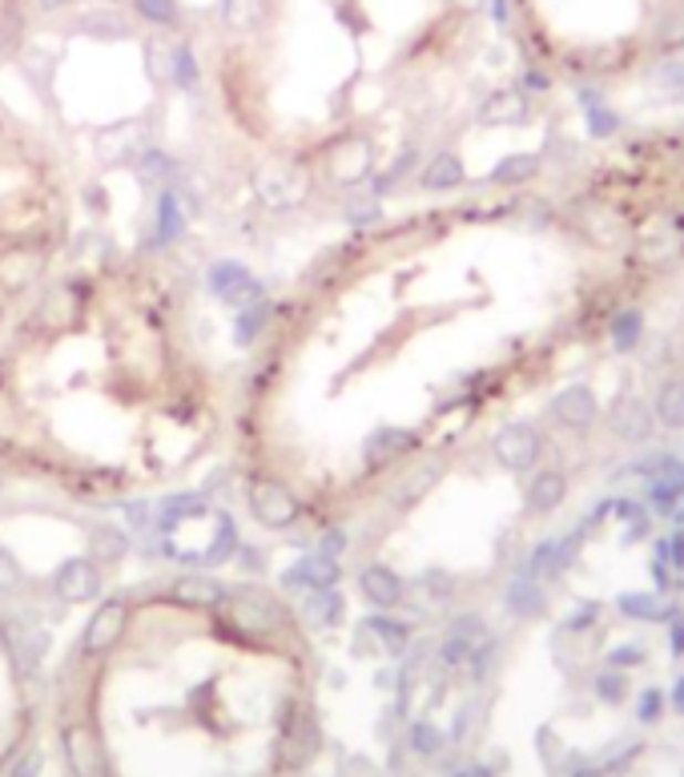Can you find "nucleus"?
Here are the masks:
<instances>
[{
	"mask_svg": "<svg viewBox=\"0 0 684 777\" xmlns=\"http://www.w3.org/2000/svg\"><path fill=\"white\" fill-rule=\"evenodd\" d=\"M491 459L511 476H531L543 459V432L528 419L508 423L504 432L491 435Z\"/></svg>",
	"mask_w": 684,
	"mask_h": 777,
	"instance_id": "obj_1",
	"label": "nucleus"
},
{
	"mask_svg": "<svg viewBox=\"0 0 684 777\" xmlns=\"http://www.w3.org/2000/svg\"><path fill=\"white\" fill-rule=\"evenodd\" d=\"M246 504H250V516H255L262 528H270V532H287L290 524L302 516V504H299V496H294V488L274 476H258L255 484H250Z\"/></svg>",
	"mask_w": 684,
	"mask_h": 777,
	"instance_id": "obj_2",
	"label": "nucleus"
},
{
	"mask_svg": "<svg viewBox=\"0 0 684 777\" xmlns=\"http://www.w3.org/2000/svg\"><path fill=\"white\" fill-rule=\"evenodd\" d=\"M206 282H210L214 299L234 307V311H242V307L262 299V282L250 274L246 262H234V258H218L210 267V274H206Z\"/></svg>",
	"mask_w": 684,
	"mask_h": 777,
	"instance_id": "obj_3",
	"label": "nucleus"
},
{
	"mask_svg": "<svg viewBox=\"0 0 684 777\" xmlns=\"http://www.w3.org/2000/svg\"><path fill=\"white\" fill-rule=\"evenodd\" d=\"M608 432L616 435L620 444H632V447L649 444L652 435H656V415H652V403H644L641 395H632V391L616 395L612 407H608Z\"/></svg>",
	"mask_w": 684,
	"mask_h": 777,
	"instance_id": "obj_4",
	"label": "nucleus"
},
{
	"mask_svg": "<svg viewBox=\"0 0 684 777\" xmlns=\"http://www.w3.org/2000/svg\"><path fill=\"white\" fill-rule=\"evenodd\" d=\"M548 412L560 427L568 432H592L600 419V400L597 391L588 387V383H572V387H560L548 403Z\"/></svg>",
	"mask_w": 684,
	"mask_h": 777,
	"instance_id": "obj_5",
	"label": "nucleus"
},
{
	"mask_svg": "<svg viewBox=\"0 0 684 777\" xmlns=\"http://www.w3.org/2000/svg\"><path fill=\"white\" fill-rule=\"evenodd\" d=\"M125 624H129V604H125V600H101L97 612H93V617H89V624H85L81 649H85L89 656L110 653L113 644L125 636Z\"/></svg>",
	"mask_w": 684,
	"mask_h": 777,
	"instance_id": "obj_6",
	"label": "nucleus"
},
{
	"mask_svg": "<svg viewBox=\"0 0 684 777\" xmlns=\"http://www.w3.org/2000/svg\"><path fill=\"white\" fill-rule=\"evenodd\" d=\"M339 580H342V568L334 556L310 552V556H302V560H294V564L278 577V584L287 592H310V589H334Z\"/></svg>",
	"mask_w": 684,
	"mask_h": 777,
	"instance_id": "obj_7",
	"label": "nucleus"
},
{
	"mask_svg": "<svg viewBox=\"0 0 684 777\" xmlns=\"http://www.w3.org/2000/svg\"><path fill=\"white\" fill-rule=\"evenodd\" d=\"M53 592L65 604H85V600H97L101 592V572L89 556H73L53 572Z\"/></svg>",
	"mask_w": 684,
	"mask_h": 777,
	"instance_id": "obj_8",
	"label": "nucleus"
},
{
	"mask_svg": "<svg viewBox=\"0 0 684 777\" xmlns=\"http://www.w3.org/2000/svg\"><path fill=\"white\" fill-rule=\"evenodd\" d=\"M419 447V435L411 432V427H375V432L366 435L363 444V459L366 467H391L398 464L403 456H411Z\"/></svg>",
	"mask_w": 684,
	"mask_h": 777,
	"instance_id": "obj_9",
	"label": "nucleus"
},
{
	"mask_svg": "<svg viewBox=\"0 0 684 777\" xmlns=\"http://www.w3.org/2000/svg\"><path fill=\"white\" fill-rule=\"evenodd\" d=\"M568 500V476L556 472V467H536L524 488V508L528 516H552L556 508H563Z\"/></svg>",
	"mask_w": 684,
	"mask_h": 777,
	"instance_id": "obj_10",
	"label": "nucleus"
},
{
	"mask_svg": "<svg viewBox=\"0 0 684 777\" xmlns=\"http://www.w3.org/2000/svg\"><path fill=\"white\" fill-rule=\"evenodd\" d=\"M359 592H363V600L371 604V609L391 612L395 604H403V597H407V584H403V577H398L395 568L366 564L363 572H359Z\"/></svg>",
	"mask_w": 684,
	"mask_h": 777,
	"instance_id": "obj_11",
	"label": "nucleus"
},
{
	"mask_svg": "<svg viewBox=\"0 0 684 777\" xmlns=\"http://www.w3.org/2000/svg\"><path fill=\"white\" fill-rule=\"evenodd\" d=\"M504 609L519 621H543L548 609H552V597L543 589V580L531 577H511V584L504 589Z\"/></svg>",
	"mask_w": 684,
	"mask_h": 777,
	"instance_id": "obj_12",
	"label": "nucleus"
},
{
	"mask_svg": "<svg viewBox=\"0 0 684 777\" xmlns=\"http://www.w3.org/2000/svg\"><path fill=\"white\" fill-rule=\"evenodd\" d=\"M226 609H230L234 624H242V629H274V624H282L278 604L258 589H238L226 600Z\"/></svg>",
	"mask_w": 684,
	"mask_h": 777,
	"instance_id": "obj_13",
	"label": "nucleus"
},
{
	"mask_svg": "<svg viewBox=\"0 0 684 777\" xmlns=\"http://www.w3.org/2000/svg\"><path fill=\"white\" fill-rule=\"evenodd\" d=\"M371 162H375V154H371V142H363V137H346L327 154V169H331L334 182H363L371 174Z\"/></svg>",
	"mask_w": 684,
	"mask_h": 777,
	"instance_id": "obj_14",
	"label": "nucleus"
},
{
	"mask_svg": "<svg viewBox=\"0 0 684 777\" xmlns=\"http://www.w3.org/2000/svg\"><path fill=\"white\" fill-rule=\"evenodd\" d=\"M65 754L77 777H105V754H101L97 733L89 729V725L65 729Z\"/></svg>",
	"mask_w": 684,
	"mask_h": 777,
	"instance_id": "obj_15",
	"label": "nucleus"
},
{
	"mask_svg": "<svg viewBox=\"0 0 684 777\" xmlns=\"http://www.w3.org/2000/svg\"><path fill=\"white\" fill-rule=\"evenodd\" d=\"M41 267H44L41 250H33V246H24V242L4 246V250H0V287L4 290L29 287V282L41 274Z\"/></svg>",
	"mask_w": 684,
	"mask_h": 777,
	"instance_id": "obj_16",
	"label": "nucleus"
},
{
	"mask_svg": "<svg viewBox=\"0 0 684 777\" xmlns=\"http://www.w3.org/2000/svg\"><path fill=\"white\" fill-rule=\"evenodd\" d=\"M439 479H443V464H439V459H427V464L407 467V476L398 479L395 491H391V504H395L398 511L415 508L419 500H427L431 488H435Z\"/></svg>",
	"mask_w": 684,
	"mask_h": 777,
	"instance_id": "obj_17",
	"label": "nucleus"
},
{
	"mask_svg": "<svg viewBox=\"0 0 684 777\" xmlns=\"http://www.w3.org/2000/svg\"><path fill=\"white\" fill-rule=\"evenodd\" d=\"M652 415L669 432H684V375H669L652 391Z\"/></svg>",
	"mask_w": 684,
	"mask_h": 777,
	"instance_id": "obj_18",
	"label": "nucleus"
},
{
	"mask_svg": "<svg viewBox=\"0 0 684 777\" xmlns=\"http://www.w3.org/2000/svg\"><path fill=\"white\" fill-rule=\"evenodd\" d=\"M342 612H346V600H342L339 584L334 589H310L302 597V621L310 629H334V624H342Z\"/></svg>",
	"mask_w": 684,
	"mask_h": 777,
	"instance_id": "obj_19",
	"label": "nucleus"
},
{
	"mask_svg": "<svg viewBox=\"0 0 684 777\" xmlns=\"http://www.w3.org/2000/svg\"><path fill=\"white\" fill-rule=\"evenodd\" d=\"M464 178H467L464 157L452 154V149H443V154H435V157L427 162V166H423L419 186L431 189V194H447V189H459V186H464Z\"/></svg>",
	"mask_w": 684,
	"mask_h": 777,
	"instance_id": "obj_20",
	"label": "nucleus"
},
{
	"mask_svg": "<svg viewBox=\"0 0 684 777\" xmlns=\"http://www.w3.org/2000/svg\"><path fill=\"white\" fill-rule=\"evenodd\" d=\"M608 343H612L616 355L641 351V343H644V311L641 307H624V311L612 314V322H608Z\"/></svg>",
	"mask_w": 684,
	"mask_h": 777,
	"instance_id": "obj_21",
	"label": "nucleus"
},
{
	"mask_svg": "<svg viewBox=\"0 0 684 777\" xmlns=\"http://www.w3.org/2000/svg\"><path fill=\"white\" fill-rule=\"evenodd\" d=\"M616 609L636 624H656V621H669L673 617V604H664L661 592H620L616 597Z\"/></svg>",
	"mask_w": 684,
	"mask_h": 777,
	"instance_id": "obj_22",
	"label": "nucleus"
},
{
	"mask_svg": "<svg viewBox=\"0 0 684 777\" xmlns=\"http://www.w3.org/2000/svg\"><path fill=\"white\" fill-rule=\"evenodd\" d=\"M174 600L177 604H189V609H214L226 600V589H221L218 580L198 572V577H182L174 584Z\"/></svg>",
	"mask_w": 684,
	"mask_h": 777,
	"instance_id": "obj_23",
	"label": "nucleus"
},
{
	"mask_svg": "<svg viewBox=\"0 0 684 777\" xmlns=\"http://www.w3.org/2000/svg\"><path fill=\"white\" fill-rule=\"evenodd\" d=\"M125 552H129V532L113 528V524H97L89 532V560L97 564H122Z\"/></svg>",
	"mask_w": 684,
	"mask_h": 777,
	"instance_id": "obj_24",
	"label": "nucleus"
},
{
	"mask_svg": "<svg viewBox=\"0 0 684 777\" xmlns=\"http://www.w3.org/2000/svg\"><path fill=\"white\" fill-rule=\"evenodd\" d=\"M206 511V496H198V491H177V496H166L162 500V508H157V532H177V524L182 520H194V516H201Z\"/></svg>",
	"mask_w": 684,
	"mask_h": 777,
	"instance_id": "obj_25",
	"label": "nucleus"
},
{
	"mask_svg": "<svg viewBox=\"0 0 684 777\" xmlns=\"http://www.w3.org/2000/svg\"><path fill=\"white\" fill-rule=\"evenodd\" d=\"M363 633L375 636L379 649H383V653H391V656H398L411 644V624L398 621V617H386V612H379V617H366Z\"/></svg>",
	"mask_w": 684,
	"mask_h": 777,
	"instance_id": "obj_26",
	"label": "nucleus"
},
{
	"mask_svg": "<svg viewBox=\"0 0 684 777\" xmlns=\"http://www.w3.org/2000/svg\"><path fill=\"white\" fill-rule=\"evenodd\" d=\"M186 230V210H182V201H177L174 189H162V198H157V214H154V238L162 246L177 242Z\"/></svg>",
	"mask_w": 684,
	"mask_h": 777,
	"instance_id": "obj_27",
	"label": "nucleus"
},
{
	"mask_svg": "<svg viewBox=\"0 0 684 777\" xmlns=\"http://www.w3.org/2000/svg\"><path fill=\"white\" fill-rule=\"evenodd\" d=\"M540 169H543L540 154H508V157H499V162H496L491 182H496V186H528Z\"/></svg>",
	"mask_w": 684,
	"mask_h": 777,
	"instance_id": "obj_28",
	"label": "nucleus"
},
{
	"mask_svg": "<svg viewBox=\"0 0 684 777\" xmlns=\"http://www.w3.org/2000/svg\"><path fill=\"white\" fill-rule=\"evenodd\" d=\"M644 508L652 511V516H676L681 511V504H684V496H681V476H661V479H649V488H644Z\"/></svg>",
	"mask_w": 684,
	"mask_h": 777,
	"instance_id": "obj_29",
	"label": "nucleus"
},
{
	"mask_svg": "<svg viewBox=\"0 0 684 777\" xmlns=\"http://www.w3.org/2000/svg\"><path fill=\"white\" fill-rule=\"evenodd\" d=\"M81 33L97 41H125L129 37V17L122 9H93L81 17Z\"/></svg>",
	"mask_w": 684,
	"mask_h": 777,
	"instance_id": "obj_30",
	"label": "nucleus"
},
{
	"mask_svg": "<svg viewBox=\"0 0 684 777\" xmlns=\"http://www.w3.org/2000/svg\"><path fill=\"white\" fill-rule=\"evenodd\" d=\"M238 548H242L238 524H234L230 516H218V528H214V540L206 545V552H201V564H206V568L226 564V560H234V556H238Z\"/></svg>",
	"mask_w": 684,
	"mask_h": 777,
	"instance_id": "obj_31",
	"label": "nucleus"
},
{
	"mask_svg": "<svg viewBox=\"0 0 684 777\" xmlns=\"http://www.w3.org/2000/svg\"><path fill=\"white\" fill-rule=\"evenodd\" d=\"M588 532H592V524L580 520V524H576V528H568V532H563V536H556V560H552L556 577H563V572H572L576 560L584 556Z\"/></svg>",
	"mask_w": 684,
	"mask_h": 777,
	"instance_id": "obj_32",
	"label": "nucleus"
},
{
	"mask_svg": "<svg viewBox=\"0 0 684 777\" xmlns=\"http://www.w3.org/2000/svg\"><path fill=\"white\" fill-rule=\"evenodd\" d=\"M266 17V0H221V21L230 24L234 33H250Z\"/></svg>",
	"mask_w": 684,
	"mask_h": 777,
	"instance_id": "obj_33",
	"label": "nucleus"
},
{
	"mask_svg": "<svg viewBox=\"0 0 684 777\" xmlns=\"http://www.w3.org/2000/svg\"><path fill=\"white\" fill-rule=\"evenodd\" d=\"M266 319H270V302H266V299L242 307V314H238V322H234V339H238V346L255 343L258 334L266 331Z\"/></svg>",
	"mask_w": 684,
	"mask_h": 777,
	"instance_id": "obj_34",
	"label": "nucleus"
},
{
	"mask_svg": "<svg viewBox=\"0 0 684 777\" xmlns=\"http://www.w3.org/2000/svg\"><path fill=\"white\" fill-rule=\"evenodd\" d=\"M552 560H556V536H548V540H540V545H536L528 556H524V560H519V572H516V577H531V580L556 577Z\"/></svg>",
	"mask_w": 684,
	"mask_h": 777,
	"instance_id": "obj_35",
	"label": "nucleus"
},
{
	"mask_svg": "<svg viewBox=\"0 0 684 777\" xmlns=\"http://www.w3.org/2000/svg\"><path fill=\"white\" fill-rule=\"evenodd\" d=\"M169 77H174L177 90H194L201 77L198 69V56H194V49L189 45H177L174 53H169Z\"/></svg>",
	"mask_w": 684,
	"mask_h": 777,
	"instance_id": "obj_36",
	"label": "nucleus"
},
{
	"mask_svg": "<svg viewBox=\"0 0 684 777\" xmlns=\"http://www.w3.org/2000/svg\"><path fill=\"white\" fill-rule=\"evenodd\" d=\"M592 688H597V697L604 701V705H620V701H629V673L608 665V673H600V677L592 681Z\"/></svg>",
	"mask_w": 684,
	"mask_h": 777,
	"instance_id": "obj_37",
	"label": "nucleus"
},
{
	"mask_svg": "<svg viewBox=\"0 0 684 777\" xmlns=\"http://www.w3.org/2000/svg\"><path fill=\"white\" fill-rule=\"evenodd\" d=\"M142 174L149 182H162V186H169V182H177V174H182V169H177V162L166 154V149H149V154L142 157Z\"/></svg>",
	"mask_w": 684,
	"mask_h": 777,
	"instance_id": "obj_38",
	"label": "nucleus"
},
{
	"mask_svg": "<svg viewBox=\"0 0 684 777\" xmlns=\"http://www.w3.org/2000/svg\"><path fill=\"white\" fill-rule=\"evenodd\" d=\"M584 122H588V134L597 137V142H608L612 134H620V113H612L608 105H588L584 110Z\"/></svg>",
	"mask_w": 684,
	"mask_h": 777,
	"instance_id": "obj_39",
	"label": "nucleus"
},
{
	"mask_svg": "<svg viewBox=\"0 0 684 777\" xmlns=\"http://www.w3.org/2000/svg\"><path fill=\"white\" fill-rule=\"evenodd\" d=\"M443 745H447V737H443V729H435L431 722H415V725H411V749H415L419 757L443 754Z\"/></svg>",
	"mask_w": 684,
	"mask_h": 777,
	"instance_id": "obj_40",
	"label": "nucleus"
},
{
	"mask_svg": "<svg viewBox=\"0 0 684 777\" xmlns=\"http://www.w3.org/2000/svg\"><path fill=\"white\" fill-rule=\"evenodd\" d=\"M137 17H145L149 24H162V29H174L177 24V0H133Z\"/></svg>",
	"mask_w": 684,
	"mask_h": 777,
	"instance_id": "obj_41",
	"label": "nucleus"
},
{
	"mask_svg": "<svg viewBox=\"0 0 684 777\" xmlns=\"http://www.w3.org/2000/svg\"><path fill=\"white\" fill-rule=\"evenodd\" d=\"M644 661H649V653H644V644H636V641H624V644H612L608 649V665L612 669H641Z\"/></svg>",
	"mask_w": 684,
	"mask_h": 777,
	"instance_id": "obj_42",
	"label": "nucleus"
},
{
	"mask_svg": "<svg viewBox=\"0 0 684 777\" xmlns=\"http://www.w3.org/2000/svg\"><path fill=\"white\" fill-rule=\"evenodd\" d=\"M419 584L427 589L431 600H452L455 597V584H459V580H455L452 572H443V568H427V572L419 577Z\"/></svg>",
	"mask_w": 684,
	"mask_h": 777,
	"instance_id": "obj_43",
	"label": "nucleus"
},
{
	"mask_svg": "<svg viewBox=\"0 0 684 777\" xmlns=\"http://www.w3.org/2000/svg\"><path fill=\"white\" fill-rule=\"evenodd\" d=\"M664 705H669V697H664L661 688H656V685L644 688L641 697H636V717H641V725H656V722H661Z\"/></svg>",
	"mask_w": 684,
	"mask_h": 777,
	"instance_id": "obj_44",
	"label": "nucleus"
},
{
	"mask_svg": "<svg viewBox=\"0 0 684 777\" xmlns=\"http://www.w3.org/2000/svg\"><path fill=\"white\" fill-rule=\"evenodd\" d=\"M447 633L464 636L467 644H484L487 636H491V633H487V624H484V617H479V612H464V617H455Z\"/></svg>",
	"mask_w": 684,
	"mask_h": 777,
	"instance_id": "obj_45",
	"label": "nucleus"
},
{
	"mask_svg": "<svg viewBox=\"0 0 684 777\" xmlns=\"http://www.w3.org/2000/svg\"><path fill=\"white\" fill-rule=\"evenodd\" d=\"M656 85H661L669 97L684 101V61H664V65L656 69Z\"/></svg>",
	"mask_w": 684,
	"mask_h": 777,
	"instance_id": "obj_46",
	"label": "nucleus"
},
{
	"mask_svg": "<svg viewBox=\"0 0 684 777\" xmlns=\"http://www.w3.org/2000/svg\"><path fill=\"white\" fill-rule=\"evenodd\" d=\"M597 621H600V604H597V600H584V604H580V609L563 621V629H568V633H588Z\"/></svg>",
	"mask_w": 684,
	"mask_h": 777,
	"instance_id": "obj_47",
	"label": "nucleus"
},
{
	"mask_svg": "<svg viewBox=\"0 0 684 777\" xmlns=\"http://www.w3.org/2000/svg\"><path fill=\"white\" fill-rule=\"evenodd\" d=\"M17 584H21V564L0 548V592H12Z\"/></svg>",
	"mask_w": 684,
	"mask_h": 777,
	"instance_id": "obj_48",
	"label": "nucleus"
},
{
	"mask_svg": "<svg viewBox=\"0 0 684 777\" xmlns=\"http://www.w3.org/2000/svg\"><path fill=\"white\" fill-rule=\"evenodd\" d=\"M649 528H652L649 516H636V520H624V532H620V540H624V545H641L644 536H649Z\"/></svg>",
	"mask_w": 684,
	"mask_h": 777,
	"instance_id": "obj_49",
	"label": "nucleus"
},
{
	"mask_svg": "<svg viewBox=\"0 0 684 777\" xmlns=\"http://www.w3.org/2000/svg\"><path fill=\"white\" fill-rule=\"evenodd\" d=\"M664 624H669V649H673V656H684V612H673Z\"/></svg>",
	"mask_w": 684,
	"mask_h": 777,
	"instance_id": "obj_50",
	"label": "nucleus"
},
{
	"mask_svg": "<svg viewBox=\"0 0 684 777\" xmlns=\"http://www.w3.org/2000/svg\"><path fill=\"white\" fill-rule=\"evenodd\" d=\"M346 218H351L354 226H366V222H379V218H383V210H379V201L371 198V201H359V210H351Z\"/></svg>",
	"mask_w": 684,
	"mask_h": 777,
	"instance_id": "obj_51",
	"label": "nucleus"
},
{
	"mask_svg": "<svg viewBox=\"0 0 684 777\" xmlns=\"http://www.w3.org/2000/svg\"><path fill=\"white\" fill-rule=\"evenodd\" d=\"M524 90L548 93V90H552V81H548V73H543V69H524Z\"/></svg>",
	"mask_w": 684,
	"mask_h": 777,
	"instance_id": "obj_52",
	"label": "nucleus"
},
{
	"mask_svg": "<svg viewBox=\"0 0 684 777\" xmlns=\"http://www.w3.org/2000/svg\"><path fill=\"white\" fill-rule=\"evenodd\" d=\"M669 560H673L676 572H684V528H676V532L669 536Z\"/></svg>",
	"mask_w": 684,
	"mask_h": 777,
	"instance_id": "obj_53",
	"label": "nucleus"
},
{
	"mask_svg": "<svg viewBox=\"0 0 684 777\" xmlns=\"http://www.w3.org/2000/svg\"><path fill=\"white\" fill-rule=\"evenodd\" d=\"M342 548H346V536H342V532H331L327 540H319V552L322 556H334V560L342 556Z\"/></svg>",
	"mask_w": 684,
	"mask_h": 777,
	"instance_id": "obj_54",
	"label": "nucleus"
},
{
	"mask_svg": "<svg viewBox=\"0 0 684 777\" xmlns=\"http://www.w3.org/2000/svg\"><path fill=\"white\" fill-rule=\"evenodd\" d=\"M37 769H41V754L33 749V754L21 757V766L12 769V777H37Z\"/></svg>",
	"mask_w": 684,
	"mask_h": 777,
	"instance_id": "obj_55",
	"label": "nucleus"
},
{
	"mask_svg": "<svg viewBox=\"0 0 684 777\" xmlns=\"http://www.w3.org/2000/svg\"><path fill=\"white\" fill-rule=\"evenodd\" d=\"M238 552L246 556V560H242V564H246V572H262V560H266L262 552H255V548H238Z\"/></svg>",
	"mask_w": 684,
	"mask_h": 777,
	"instance_id": "obj_56",
	"label": "nucleus"
},
{
	"mask_svg": "<svg viewBox=\"0 0 684 777\" xmlns=\"http://www.w3.org/2000/svg\"><path fill=\"white\" fill-rule=\"evenodd\" d=\"M452 777H491V769H487V766H464V769H455Z\"/></svg>",
	"mask_w": 684,
	"mask_h": 777,
	"instance_id": "obj_57",
	"label": "nucleus"
},
{
	"mask_svg": "<svg viewBox=\"0 0 684 777\" xmlns=\"http://www.w3.org/2000/svg\"><path fill=\"white\" fill-rule=\"evenodd\" d=\"M673 709H676V713H681V717H684V677H681V681H676V685H673Z\"/></svg>",
	"mask_w": 684,
	"mask_h": 777,
	"instance_id": "obj_58",
	"label": "nucleus"
},
{
	"mask_svg": "<svg viewBox=\"0 0 684 777\" xmlns=\"http://www.w3.org/2000/svg\"><path fill=\"white\" fill-rule=\"evenodd\" d=\"M65 4H73V0H41V9H44V12H53V9H65Z\"/></svg>",
	"mask_w": 684,
	"mask_h": 777,
	"instance_id": "obj_59",
	"label": "nucleus"
},
{
	"mask_svg": "<svg viewBox=\"0 0 684 777\" xmlns=\"http://www.w3.org/2000/svg\"><path fill=\"white\" fill-rule=\"evenodd\" d=\"M572 777H600V769L597 766H584V769H576Z\"/></svg>",
	"mask_w": 684,
	"mask_h": 777,
	"instance_id": "obj_60",
	"label": "nucleus"
}]
</instances>
